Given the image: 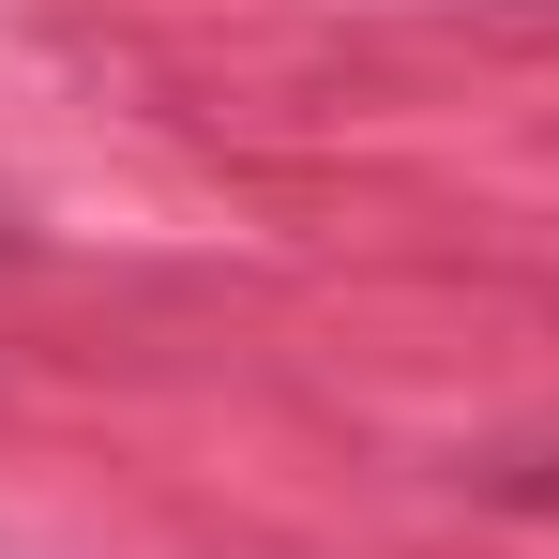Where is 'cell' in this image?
<instances>
[{
	"label": "cell",
	"mask_w": 559,
	"mask_h": 559,
	"mask_svg": "<svg viewBox=\"0 0 559 559\" xmlns=\"http://www.w3.org/2000/svg\"><path fill=\"white\" fill-rule=\"evenodd\" d=\"M15 242H31V227H15V212H0V258H15Z\"/></svg>",
	"instance_id": "1"
}]
</instances>
